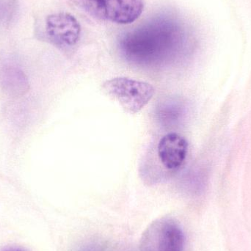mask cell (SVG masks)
Listing matches in <instances>:
<instances>
[{
    "instance_id": "obj_1",
    "label": "cell",
    "mask_w": 251,
    "mask_h": 251,
    "mask_svg": "<svg viewBox=\"0 0 251 251\" xmlns=\"http://www.w3.org/2000/svg\"><path fill=\"white\" fill-rule=\"evenodd\" d=\"M119 46L131 64L162 67L188 57L194 51L196 38L181 19L160 15L122 35Z\"/></svg>"
},
{
    "instance_id": "obj_11",
    "label": "cell",
    "mask_w": 251,
    "mask_h": 251,
    "mask_svg": "<svg viewBox=\"0 0 251 251\" xmlns=\"http://www.w3.org/2000/svg\"><path fill=\"white\" fill-rule=\"evenodd\" d=\"M4 251H28L24 248L16 247V246H12V247L7 248Z\"/></svg>"
},
{
    "instance_id": "obj_3",
    "label": "cell",
    "mask_w": 251,
    "mask_h": 251,
    "mask_svg": "<svg viewBox=\"0 0 251 251\" xmlns=\"http://www.w3.org/2000/svg\"><path fill=\"white\" fill-rule=\"evenodd\" d=\"M184 231L174 218L162 217L146 228L140 240V251H183Z\"/></svg>"
},
{
    "instance_id": "obj_5",
    "label": "cell",
    "mask_w": 251,
    "mask_h": 251,
    "mask_svg": "<svg viewBox=\"0 0 251 251\" xmlns=\"http://www.w3.org/2000/svg\"><path fill=\"white\" fill-rule=\"evenodd\" d=\"M143 8V0H96L95 18L128 25L140 17Z\"/></svg>"
},
{
    "instance_id": "obj_2",
    "label": "cell",
    "mask_w": 251,
    "mask_h": 251,
    "mask_svg": "<svg viewBox=\"0 0 251 251\" xmlns=\"http://www.w3.org/2000/svg\"><path fill=\"white\" fill-rule=\"evenodd\" d=\"M104 92L130 114L143 110L154 95L155 90L149 83L128 77H116L102 85Z\"/></svg>"
},
{
    "instance_id": "obj_9",
    "label": "cell",
    "mask_w": 251,
    "mask_h": 251,
    "mask_svg": "<svg viewBox=\"0 0 251 251\" xmlns=\"http://www.w3.org/2000/svg\"><path fill=\"white\" fill-rule=\"evenodd\" d=\"M17 0H0V26H6L14 17Z\"/></svg>"
},
{
    "instance_id": "obj_7",
    "label": "cell",
    "mask_w": 251,
    "mask_h": 251,
    "mask_svg": "<svg viewBox=\"0 0 251 251\" xmlns=\"http://www.w3.org/2000/svg\"><path fill=\"white\" fill-rule=\"evenodd\" d=\"M0 87L12 97H22L29 91V79L17 63L6 59L0 61Z\"/></svg>"
},
{
    "instance_id": "obj_8",
    "label": "cell",
    "mask_w": 251,
    "mask_h": 251,
    "mask_svg": "<svg viewBox=\"0 0 251 251\" xmlns=\"http://www.w3.org/2000/svg\"><path fill=\"white\" fill-rule=\"evenodd\" d=\"M186 114L184 101L178 99H169L159 104L156 110V116L161 125L173 127L179 125Z\"/></svg>"
},
{
    "instance_id": "obj_4",
    "label": "cell",
    "mask_w": 251,
    "mask_h": 251,
    "mask_svg": "<svg viewBox=\"0 0 251 251\" xmlns=\"http://www.w3.org/2000/svg\"><path fill=\"white\" fill-rule=\"evenodd\" d=\"M46 33L50 42L56 47L62 50H69L79 41L81 26L72 15L54 13L47 18Z\"/></svg>"
},
{
    "instance_id": "obj_6",
    "label": "cell",
    "mask_w": 251,
    "mask_h": 251,
    "mask_svg": "<svg viewBox=\"0 0 251 251\" xmlns=\"http://www.w3.org/2000/svg\"><path fill=\"white\" fill-rule=\"evenodd\" d=\"M188 143L183 136L171 132L159 140L156 148L158 159L169 172L179 171L187 159Z\"/></svg>"
},
{
    "instance_id": "obj_10",
    "label": "cell",
    "mask_w": 251,
    "mask_h": 251,
    "mask_svg": "<svg viewBox=\"0 0 251 251\" xmlns=\"http://www.w3.org/2000/svg\"><path fill=\"white\" fill-rule=\"evenodd\" d=\"M72 1L94 17L96 11V0H72Z\"/></svg>"
}]
</instances>
